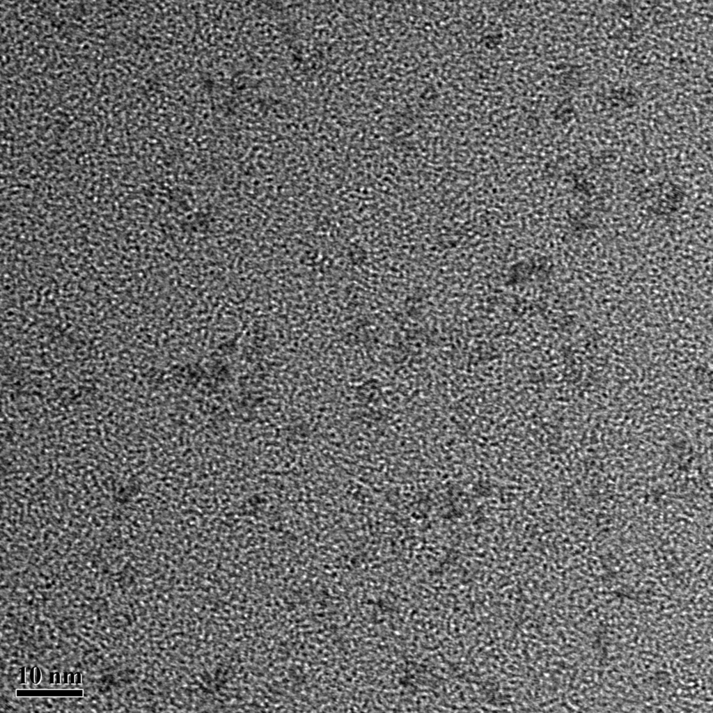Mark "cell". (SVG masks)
Here are the masks:
<instances>
[{"instance_id":"cell-1","label":"cell","mask_w":713,"mask_h":713,"mask_svg":"<svg viewBox=\"0 0 713 713\" xmlns=\"http://www.w3.org/2000/svg\"><path fill=\"white\" fill-rule=\"evenodd\" d=\"M540 266L533 260H522L514 264L508 276V281L510 285H521L535 281L542 276Z\"/></svg>"}]
</instances>
